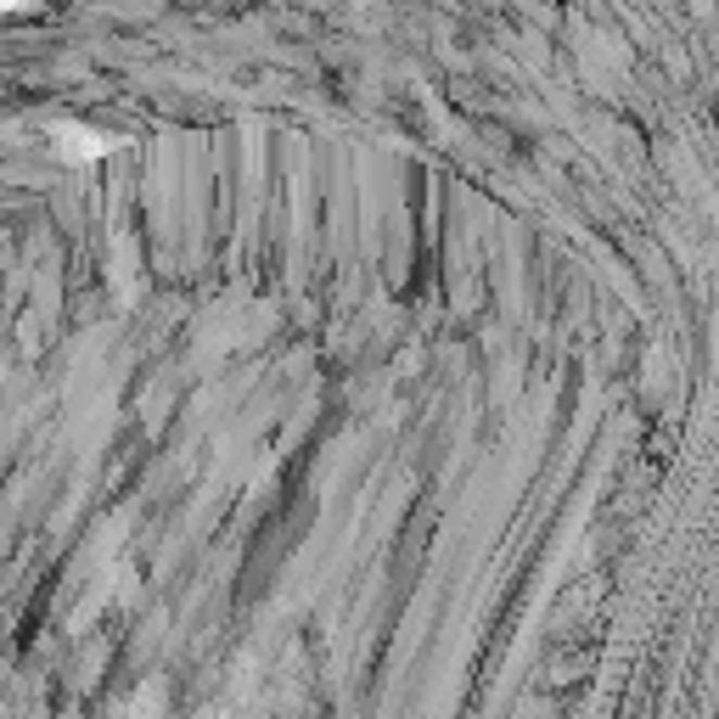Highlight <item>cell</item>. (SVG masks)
Returning a JSON list of instances; mask_svg holds the SVG:
<instances>
[{
	"instance_id": "6da1fadb",
	"label": "cell",
	"mask_w": 719,
	"mask_h": 719,
	"mask_svg": "<svg viewBox=\"0 0 719 719\" xmlns=\"http://www.w3.org/2000/svg\"><path fill=\"white\" fill-rule=\"evenodd\" d=\"M56 147L68 152V157H96V152H108L113 141H96L90 129H62V141H56Z\"/></svg>"
},
{
	"instance_id": "7a4b0ae2",
	"label": "cell",
	"mask_w": 719,
	"mask_h": 719,
	"mask_svg": "<svg viewBox=\"0 0 719 719\" xmlns=\"http://www.w3.org/2000/svg\"><path fill=\"white\" fill-rule=\"evenodd\" d=\"M7 7H28V0H7Z\"/></svg>"
}]
</instances>
